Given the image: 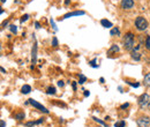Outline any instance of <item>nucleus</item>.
I'll use <instances>...</instances> for the list:
<instances>
[{"label": "nucleus", "mask_w": 150, "mask_h": 127, "mask_svg": "<svg viewBox=\"0 0 150 127\" xmlns=\"http://www.w3.org/2000/svg\"><path fill=\"white\" fill-rule=\"evenodd\" d=\"M124 46L127 51H132L134 48V35L132 33H127L124 37Z\"/></svg>", "instance_id": "1"}, {"label": "nucleus", "mask_w": 150, "mask_h": 127, "mask_svg": "<svg viewBox=\"0 0 150 127\" xmlns=\"http://www.w3.org/2000/svg\"><path fill=\"white\" fill-rule=\"evenodd\" d=\"M139 106L141 109H146V108H149L150 104V95L149 94H142L140 97H139Z\"/></svg>", "instance_id": "2"}, {"label": "nucleus", "mask_w": 150, "mask_h": 127, "mask_svg": "<svg viewBox=\"0 0 150 127\" xmlns=\"http://www.w3.org/2000/svg\"><path fill=\"white\" fill-rule=\"evenodd\" d=\"M135 27L139 31H144L148 28V21L142 16H139L135 20Z\"/></svg>", "instance_id": "3"}, {"label": "nucleus", "mask_w": 150, "mask_h": 127, "mask_svg": "<svg viewBox=\"0 0 150 127\" xmlns=\"http://www.w3.org/2000/svg\"><path fill=\"white\" fill-rule=\"evenodd\" d=\"M136 124L139 127H149L150 126V118L148 116H142L136 119Z\"/></svg>", "instance_id": "4"}, {"label": "nucleus", "mask_w": 150, "mask_h": 127, "mask_svg": "<svg viewBox=\"0 0 150 127\" xmlns=\"http://www.w3.org/2000/svg\"><path fill=\"white\" fill-rule=\"evenodd\" d=\"M29 104H31L34 108H36L37 110H39V111H42V112H44V113H49V110L46 109L45 106H43L40 103H38L37 101H35V99H33V98H30L29 101Z\"/></svg>", "instance_id": "5"}, {"label": "nucleus", "mask_w": 150, "mask_h": 127, "mask_svg": "<svg viewBox=\"0 0 150 127\" xmlns=\"http://www.w3.org/2000/svg\"><path fill=\"white\" fill-rule=\"evenodd\" d=\"M86 12L84 11H76V12H71V13H67L65 14L61 20H66V18H73V16H80V15H84Z\"/></svg>", "instance_id": "6"}, {"label": "nucleus", "mask_w": 150, "mask_h": 127, "mask_svg": "<svg viewBox=\"0 0 150 127\" xmlns=\"http://www.w3.org/2000/svg\"><path fill=\"white\" fill-rule=\"evenodd\" d=\"M37 50H38V46H37V42L35 39V43H34V46H33V51H31V62L35 65L36 61H37Z\"/></svg>", "instance_id": "7"}, {"label": "nucleus", "mask_w": 150, "mask_h": 127, "mask_svg": "<svg viewBox=\"0 0 150 127\" xmlns=\"http://www.w3.org/2000/svg\"><path fill=\"white\" fill-rule=\"evenodd\" d=\"M134 6V0H121V7L124 9H131Z\"/></svg>", "instance_id": "8"}, {"label": "nucleus", "mask_w": 150, "mask_h": 127, "mask_svg": "<svg viewBox=\"0 0 150 127\" xmlns=\"http://www.w3.org/2000/svg\"><path fill=\"white\" fill-rule=\"evenodd\" d=\"M131 57H132V59H133V60H135V61H139V60L141 59V55L136 51V49H135V50H132Z\"/></svg>", "instance_id": "9"}, {"label": "nucleus", "mask_w": 150, "mask_h": 127, "mask_svg": "<svg viewBox=\"0 0 150 127\" xmlns=\"http://www.w3.org/2000/svg\"><path fill=\"white\" fill-rule=\"evenodd\" d=\"M100 24L104 27V28H112V22H110L109 20H106V18H103L102 21H100Z\"/></svg>", "instance_id": "10"}, {"label": "nucleus", "mask_w": 150, "mask_h": 127, "mask_svg": "<svg viewBox=\"0 0 150 127\" xmlns=\"http://www.w3.org/2000/svg\"><path fill=\"white\" fill-rule=\"evenodd\" d=\"M143 84H144V87H150V73H147L146 75H144V77H143Z\"/></svg>", "instance_id": "11"}, {"label": "nucleus", "mask_w": 150, "mask_h": 127, "mask_svg": "<svg viewBox=\"0 0 150 127\" xmlns=\"http://www.w3.org/2000/svg\"><path fill=\"white\" fill-rule=\"evenodd\" d=\"M30 91H31V87H30L29 84H24V86L22 87V89H21V92H22V94H24V95L29 94Z\"/></svg>", "instance_id": "12"}, {"label": "nucleus", "mask_w": 150, "mask_h": 127, "mask_svg": "<svg viewBox=\"0 0 150 127\" xmlns=\"http://www.w3.org/2000/svg\"><path fill=\"white\" fill-rule=\"evenodd\" d=\"M117 52H119V46L115 45V44H113L112 46H111V49L108 51L109 55H111V53H117Z\"/></svg>", "instance_id": "13"}, {"label": "nucleus", "mask_w": 150, "mask_h": 127, "mask_svg": "<svg viewBox=\"0 0 150 127\" xmlns=\"http://www.w3.org/2000/svg\"><path fill=\"white\" fill-rule=\"evenodd\" d=\"M110 35H111V36H115V35L119 36V35H120V30H119V28H117V27L113 28L112 30L110 31Z\"/></svg>", "instance_id": "14"}, {"label": "nucleus", "mask_w": 150, "mask_h": 127, "mask_svg": "<svg viewBox=\"0 0 150 127\" xmlns=\"http://www.w3.org/2000/svg\"><path fill=\"white\" fill-rule=\"evenodd\" d=\"M14 117H15V119H18V120H20V121H21V120H23V119L25 118V116H24V113H23V112L15 113V116H14Z\"/></svg>", "instance_id": "15"}, {"label": "nucleus", "mask_w": 150, "mask_h": 127, "mask_svg": "<svg viewBox=\"0 0 150 127\" xmlns=\"http://www.w3.org/2000/svg\"><path fill=\"white\" fill-rule=\"evenodd\" d=\"M79 79H80V80H79V83H80V84H83V83L87 81V77H86L83 74H79Z\"/></svg>", "instance_id": "16"}, {"label": "nucleus", "mask_w": 150, "mask_h": 127, "mask_svg": "<svg viewBox=\"0 0 150 127\" xmlns=\"http://www.w3.org/2000/svg\"><path fill=\"white\" fill-rule=\"evenodd\" d=\"M46 94H47V95H54V94H56V88H54V87H49V88L46 89Z\"/></svg>", "instance_id": "17"}, {"label": "nucleus", "mask_w": 150, "mask_h": 127, "mask_svg": "<svg viewBox=\"0 0 150 127\" xmlns=\"http://www.w3.org/2000/svg\"><path fill=\"white\" fill-rule=\"evenodd\" d=\"M126 126V123L124 121V120H121V121H117L115 124H114V127H125Z\"/></svg>", "instance_id": "18"}, {"label": "nucleus", "mask_w": 150, "mask_h": 127, "mask_svg": "<svg viewBox=\"0 0 150 127\" xmlns=\"http://www.w3.org/2000/svg\"><path fill=\"white\" fill-rule=\"evenodd\" d=\"M93 119H94L95 121H96V123H98V124H100V125H102V126H104V127H108V125H106V124H105V123H104V121H102V120H100V119H98V118H96V117H93Z\"/></svg>", "instance_id": "19"}, {"label": "nucleus", "mask_w": 150, "mask_h": 127, "mask_svg": "<svg viewBox=\"0 0 150 127\" xmlns=\"http://www.w3.org/2000/svg\"><path fill=\"white\" fill-rule=\"evenodd\" d=\"M9 30H11L13 34H16V33H18V28H16V26H14V24H11V26H9Z\"/></svg>", "instance_id": "20"}, {"label": "nucleus", "mask_w": 150, "mask_h": 127, "mask_svg": "<svg viewBox=\"0 0 150 127\" xmlns=\"http://www.w3.org/2000/svg\"><path fill=\"white\" fill-rule=\"evenodd\" d=\"M97 62V59H94V60H91V61H89V65L93 67V68H97L98 67V65L96 64Z\"/></svg>", "instance_id": "21"}, {"label": "nucleus", "mask_w": 150, "mask_h": 127, "mask_svg": "<svg viewBox=\"0 0 150 127\" xmlns=\"http://www.w3.org/2000/svg\"><path fill=\"white\" fill-rule=\"evenodd\" d=\"M146 48L148 50H150V35H148L147 38H146Z\"/></svg>", "instance_id": "22"}, {"label": "nucleus", "mask_w": 150, "mask_h": 127, "mask_svg": "<svg viewBox=\"0 0 150 127\" xmlns=\"http://www.w3.org/2000/svg\"><path fill=\"white\" fill-rule=\"evenodd\" d=\"M50 22H51V26H52L53 30H54V31H58V28H57L56 23H54V20H53V18H50Z\"/></svg>", "instance_id": "23"}, {"label": "nucleus", "mask_w": 150, "mask_h": 127, "mask_svg": "<svg viewBox=\"0 0 150 127\" xmlns=\"http://www.w3.org/2000/svg\"><path fill=\"white\" fill-rule=\"evenodd\" d=\"M35 125H37L36 121H28V123L25 124V126L27 127H31V126H35Z\"/></svg>", "instance_id": "24"}, {"label": "nucleus", "mask_w": 150, "mask_h": 127, "mask_svg": "<svg viewBox=\"0 0 150 127\" xmlns=\"http://www.w3.org/2000/svg\"><path fill=\"white\" fill-rule=\"evenodd\" d=\"M52 45H53L54 48L58 46V39H57V37H53V38H52Z\"/></svg>", "instance_id": "25"}, {"label": "nucleus", "mask_w": 150, "mask_h": 127, "mask_svg": "<svg viewBox=\"0 0 150 127\" xmlns=\"http://www.w3.org/2000/svg\"><path fill=\"white\" fill-rule=\"evenodd\" d=\"M128 84H129V86H132V87H134V88H139V87H140V83H137V82H135V83L128 82Z\"/></svg>", "instance_id": "26"}, {"label": "nucleus", "mask_w": 150, "mask_h": 127, "mask_svg": "<svg viewBox=\"0 0 150 127\" xmlns=\"http://www.w3.org/2000/svg\"><path fill=\"white\" fill-rule=\"evenodd\" d=\"M28 18H29V15H28V14H25V15H23V16L21 18V23H23V22H24V21H27Z\"/></svg>", "instance_id": "27"}, {"label": "nucleus", "mask_w": 150, "mask_h": 127, "mask_svg": "<svg viewBox=\"0 0 150 127\" xmlns=\"http://www.w3.org/2000/svg\"><path fill=\"white\" fill-rule=\"evenodd\" d=\"M128 106H129V104H128V103H125V104H122V105L120 106V110L126 109V108H128Z\"/></svg>", "instance_id": "28"}, {"label": "nucleus", "mask_w": 150, "mask_h": 127, "mask_svg": "<svg viewBox=\"0 0 150 127\" xmlns=\"http://www.w3.org/2000/svg\"><path fill=\"white\" fill-rule=\"evenodd\" d=\"M58 86L59 87H64L65 86V82L64 81H58Z\"/></svg>", "instance_id": "29"}, {"label": "nucleus", "mask_w": 150, "mask_h": 127, "mask_svg": "<svg viewBox=\"0 0 150 127\" xmlns=\"http://www.w3.org/2000/svg\"><path fill=\"white\" fill-rule=\"evenodd\" d=\"M72 86H73V90L76 91V82H72Z\"/></svg>", "instance_id": "30"}, {"label": "nucleus", "mask_w": 150, "mask_h": 127, "mask_svg": "<svg viewBox=\"0 0 150 127\" xmlns=\"http://www.w3.org/2000/svg\"><path fill=\"white\" fill-rule=\"evenodd\" d=\"M35 26H36V29H39V28H40V24H39V22H35Z\"/></svg>", "instance_id": "31"}, {"label": "nucleus", "mask_w": 150, "mask_h": 127, "mask_svg": "<svg viewBox=\"0 0 150 127\" xmlns=\"http://www.w3.org/2000/svg\"><path fill=\"white\" fill-rule=\"evenodd\" d=\"M89 95H90V92H89V91H88V90H84V96H86V97H88Z\"/></svg>", "instance_id": "32"}, {"label": "nucleus", "mask_w": 150, "mask_h": 127, "mask_svg": "<svg viewBox=\"0 0 150 127\" xmlns=\"http://www.w3.org/2000/svg\"><path fill=\"white\" fill-rule=\"evenodd\" d=\"M99 81H100V83H104V81H105V80H104V77H100V79H99Z\"/></svg>", "instance_id": "33"}, {"label": "nucleus", "mask_w": 150, "mask_h": 127, "mask_svg": "<svg viewBox=\"0 0 150 127\" xmlns=\"http://www.w3.org/2000/svg\"><path fill=\"white\" fill-rule=\"evenodd\" d=\"M5 125H6V124H5V121H4V120H1V127H5Z\"/></svg>", "instance_id": "34"}, {"label": "nucleus", "mask_w": 150, "mask_h": 127, "mask_svg": "<svg viewBox=\"0 0 150 127\" xmlns=\"http://www.w3.org/2000/svg\"><path fill=\"white\" fill-rule=\"evenodd\" d=\"M7 24H8V22H7V21H6V22H4V23H2V27H6V26H7Z\"/></svg>", "instance_id": "35"}, {"label": "nucleus", "mask_w": 150, "mask_h": 127, "mask_svg": "<svg viewBox=\"0 0 150 127\" xmlns=\"http://www.w3.org/2000/svg\"><path fill=\"white\" fill-rule=\"evenodd\" d=\"M1 72H2V73H6V71H5V68H4V67H1Z\"/></svg>", "instance_id": "36"}, {"label": "nucleus", "mask_w": 150, "mask_h": 127, "mask_svg": "<svg viewBox=\"0 0 150 127\" xmlns=\"http://www.w3.org/2000/svg\"><path fill=\"white\" fill-rule=\"evenodd\" d=\"M65 4H66V5H68V4H69V0H66V1H65Z\"/></svg>", "instance_id": "37"}, {"label": "nucleus", "mask_w": 150, "mask_h": 127, "mask_svg": "<svg viewBox=\"0 0 150 127\" xmlns=\"http://www.w3.org/2000/svg\"><path fill=\"white\" fill-rule=\"evenodd\" d=\"M1 1H2V2H5V0H1Z\"/></svg>", "instance_id": "38"}, {"label": "nucleus", "mask_w": 150, "mask_h": 127, "mask_svg": "<svg viewBox=\"0 0 150 127\" xmlns=\"http://www.w3.org/2000/svg\"><path fill=\"white\" fill-rule=\"evenodd\" d=\"M149 111H150V104H149Z\"/></svg>", "instance_id": "39"}]
</instances>
